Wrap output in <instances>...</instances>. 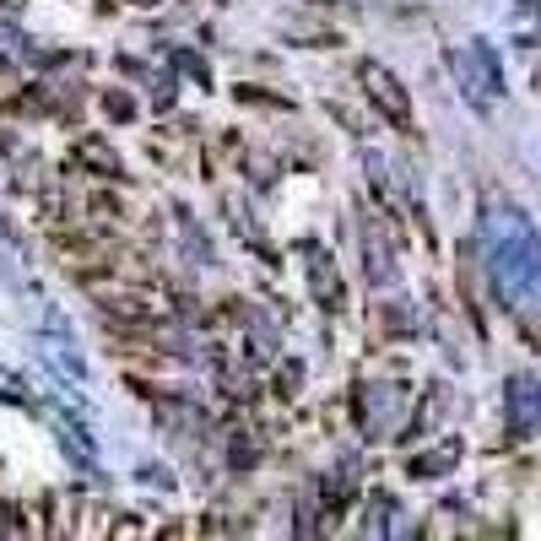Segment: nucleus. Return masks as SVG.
Wrapping results in <instances>:
<instances>
[{
  "label": "nucleus",
  "instance_id": "nucleus-1",
  "mask_svg": "<svg viewBox=\"0 0 541 541\" xmlns=\"http://www.w3.org/2000/svg\"><path fill=\"white\" fill-rule=\"evenodd\" d=\"M363 82H368V98L385 103V114H390L395 125H406V114H412V109H406V92L395 87V76L379 71V65H363Z\"/></svg>",
  "mask_w": 541,
  "mask_h": 541
},
{
  "label": "nucleus",
  "instance_id": "nucleus-2",
  "mask_svg": "<svg viewBox=\"0 0 541 541\" xmlns=\"http://www.w3.org/2000/svg\"><path fill=\"white\" fill-rule=\"evenodd\" d=\"M309 276H314V293H320V303H325V309H336V303H341V276H331V266H325L320 255L309 260Z\"/></svg>",
  "mask_w": 541,
  "mask_h": 541
},
{
  "label": "nucleus",
  "instance_id": "nucleus-3",
  "mask_svg": "<svg viewBox=\"0 0 541 541\" xmlns=\"http://www.w3.org/2000/svg\"><path fill=\"white\" fill-rule=\"evenodd\" d=\"M82 157H87V163H98L103 174H120V163H114V157L103 152V141H82Z\"/></svg>",
  "mask_w": 541,
  "mask_h": 541
},
{
  "label": "nucleus",
  "instance_id": "nucleus-4",
  "mask_svg": "<svg viewBox=\"0 0 541 541\" xmlns=\"http://www.w3.org/2000/svg\"><path fill=\"white\" fill-rule=\"evenodd\" d=\"M0 6H17V0H0Z\"/></svg>",
  "mask_w": 541,
  "mask_h": 541
}]
</instances>
